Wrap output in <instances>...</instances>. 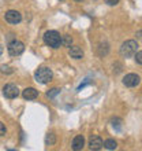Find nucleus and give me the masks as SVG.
<instances>
[{
    "label": "nucleus",
    "instance_id": "1",
    "mask_svg": "<svg viewBox=\"0 0 142 151\" xmlns=\"http://www.w3.org/2000/svg\"><path fill=\"white\" fill-rule=\"evenodd\" d=\"M137 50H138V43L135 40H126L120 45V55L123 58H131L137 54Z\"/></svg>",
    "mask_w": 142,
    "mask_h": 151
},
{
    "label": "nucleus",
    "instance_id": "2",
    "mask_svg": "<svg viewBox=\"0 0 142 151\" xmlns=\"http://www.w3.org/2000/svg\"><path fill=\"white\" fill-rule=\"evenodd\" d=\"M44 43L47 44L48 47L52 48H59L62 45V36L59 32L56 30H48L44 35Z\"/></svg>",
    "mask_w": 142,
    "mask_h": 151
},
{
    "label": "nucleus",
    "instance_id": "3",
    "mask_svg": "<svg viewBox=\"0 0 142 151\" xmlns=\"http://www.w3.org/2000/svg\"><path fill=\"white\" fill-rule=\"evenodd\" d=\"M52 77H53L52 70L49 68H45V66L38 68L37 70H36V73H34L36 81L40 83V84H48L49 81H52Z\"/></svg>",
    "mask_w": 142,
    "mask_h": 151
},
{
    "label": "nucleus",
    "instance_id": "4",
    "mask_svg": "<svg viewBox=\"0 0 142 151\" xmlns=\"http://www.w3.org/2000/svg\"><path fill=\"white\" fill-rule=\"evenodd\" d=\"M7 51L11 56H19L25 51V44L19 40H12L7 45Z\"/></svg>",
    "mask_w": 142,
    "mask_h": 151
},
{
    "label": "nucleus",
    "instance_id": "5",
    "mask_svg": "<svg viewBox=\"0 0 142 151\" xmlns=\"http://www.w3.org/2000/svg\"><path fill=\"white\" fill-rule=\"evenodd\" d=\"M122 83H123V85H124V87L134 88V87H137V85H139L141 78H139V76L135 74V73H129V74H126L124 77H123Z\"/></svg>",
    "mask_w": 142,
    "mask_h": 151
},
{
    "label": "nucleus",
    "instance_id": "6",
    "mask_svg": "<svg viewBox=\"0 0 142 151\" xmlns=\"http://www.w3.org/2000/svg\"><path fill=\"white\" fill-rule=\"evenodd\" d=\"M3 95L7 98V99H15L19 95V89L16 85L14 84H6L3 87Z\"/></svg>",
    "mask_w": 142,
    "mask_h": 151
},
{
    "label": "nucleus",
    "instance_id": "7",
    "mask_svg": "<svg viewBox=\"0 0 142 151\" xmlns=\"http://www.w3.org/2000/svg\"><path fill=\"white\" fill-rule=\"evenodd\" d=\"M4 18H6V21H7L10 25H16L22 21L21 12L16 11V10H8V11L4 14Z\"/></svg>",
    "mask_w": 142,
    "mask_h": 151
},
{
    "label": "nucleus",
    "instance_id": "8",
    "mask_svg": "<svg viewBox=\"0 0 142 151\" xmlns=\"http://www.w3.org/2000/svg\"><path fill=\"white\" fill-rule=\"evenodd\" d=\"M22 96H23V99H26V100H34L38 98V91L33 87L25 88L23 91H22Z\"/></svg>",
    "mask_w": 142,
    "mask_h": 151
},
{
    "label": "nucleus",
    "instance_id": "9",
    "mask_svg": "<svg viewBox=\"0 0 142 151\" xmlns=\"http://www.w3.org/2000/svg\"><path fill=\"white\" fill-rule=\"evenodd\" d=\"M89 147H90V150H101V148L104 147V142L103 139L100 137V136H93V137H90V140H89Z\"/></svg>",
    "mask_w": 142,
    "mask_h": 151
},
{
    "label": "nucleus",
    "instance_id": "10",
    "mask_svg": "<svg viewBox=\"0 0 142 151\" xmlns=\"http://www.w3.org/2000/svg\"><path fill=\"white\" fill-rule=\"evenodd\" d=\"M68 54L74 59H82L83 58V50L78 45H71L70 50H68Z\"/></svg>",
    "mask_w": 142,
    "mask_h": 151
},
{
    "label": "nucleus",
    "instance_id": "11",
    "mask_svg": "<svg viewBox=\"0 0 142 151\" xmlns=\"http://www.w3.org/2000/svg\"><path fill=\"white\" fill-rule=\"evenodd\" d=\"M83 146H85V137H83L82 135L75 136L74 139H72V144H71L72 150L79 151V150H82L83 148Z\"/></svg>",
    "mask_w": 142,
    "mask_h": 151
},
{
    "label": "nucleus",
    "instance_id": "12",
    "mask_svg": "<svg viewBox=\"0 0 142 151\" xmlns=\"http://www.w3.org/2000/svg\"><path fill=\"white\" fill-rule=\"evenodd\" d=\"M104 147H105L107 150H115V148L118 147V143H116L114 139H107L105 142H104Z\"/></svg>",
    "mask_w": 142,
    "mask_h": 151
},
{
    "label": "nucleus",
    "instance_id": "13",
    "mask_svg": "<svg viewBox=\"0 0 142 151\" xmlns=\"http://www.w3.org/2000/svg\"><path fill=\"white\" fill-rule=\"evenodd\" d=\"M62 44H63L64 47H71V44H72V37L70 36V35H64V36H62Z\"/></svg>",
    "mask_w": 142,
    "mask_h": 151
},
{
    "label": "nucleus",
    "instance_id": "14",
    "mask_svg": "<svg viewBox=\"0 0 142 151\" xmlns=\"http://www.w3.org/2000/svg\"><path fill=\"white\" fill-rule=\"evenodd\" d=\"M55 142H56L55 135H53V133H48L47 137H45V144H47V146H53Z\"/></svg>",
    "mask_w": 142,
    "mask_h": 151
},
{
    "label": "nucleus",
    "instance_id": "15",
    "mask_svg": "<svg viewBox=\"0 0 142 151\" xmlns=\"http://www.w3.org/2000/svg\"><path fill=\"white\" fill-rule=\"evenodd\" d=\"M111 122H112V127H114L116 131H120V129H122V119L120 118H112Z\"/></svg>",
    "mask_w": 142,
    "mask_h": 151
},
{
    "label": "nucleus",
    "instance_id": "16",
    "mask_svg": "<svg viewBox=\"0 0 142 151\" xmlns=\"http://www.w3.org/2000/svg\"><path fill=\"white\" fill-rule=\"evenodd\" d=\"M60 93V89L59 88H52V89H49V91L47 92V96L49 98V99H53L56 95H59Z\"/></svg>",
    "mask_w": 142,
    "mask_h": 151
},
{
    "label": "nucleus",
    "instance_id": "17",
    "mask_svg": "<svg viewBox=\"0 0 142 151\" xmlns=\"http://www.w3.org/2000/svg\"><path fill=\"white\" fill-rule=\"evenodd\" d=\"M0 72L3 73V74H12V73H14V69L7 66V65H1V66H0Z\"/></svg>",
    "mask_w": 142,
    "mask_h": 151
},
{
    "label": "nucleus",
    "instance_id": "18",
    "mask_svg": "<svg viewBox=\"0 0 142 151\" xmlns=\"http://www.w3.org/2000/svg\"><path fill=\"white\" fill-rule=\"evenodd\" d=\"M134 56H135V62L138 65H142V51H138Z\"/></svg>",
    "mask_w": 142,
    "mask_h": 151
},
{
    "label": "nucleus",
    "instance_id": "19",
    "mask_svg": "<svg viewBox=\"0 0 142 151\" xmlns=\"http://www.w3.org/2000/svg\"><path fill=\"white\" fill-rule=\"evenodd\" d=\"M6 127H4V124L1 122V121H0V136H4L6 135Z\"/></svg>",
    "mask_w": 142,
    "mask_h": 151
},
{
    "label": "nucleus",
    "instance_id": "20",
    "mask_svg": "<svg viewBox=\"0 0 142 151\" xmlns=\"http://www.w3.org/2000/svg\"><path fill=\"white\" fill-rule=\"evenodd\" d=\"M104 1H105L108 6H116V4H118L120 0H104Z\"/></svg>",
    "mask_w": 142,
    "mask_h": 151
},
{
    "label": "nucleus",
    "instance_id": "21",
    "mask_svg": "<svg viewBox=\"0 0 142 151\" xmlns=\"http://www.w3.org/2000/svg\"><path fill=\"white\" fill-rule=\"evenodd\" d=\"M1 54H3V45L0 44V56H1Z\"/></svg>",
    "mask_w": 142,
    "mask_h": 151
},
{
    "label": "nucleus",
    "instance_id": "22",
    "mask_svg": "<svg viewBox=\"0 0 142 151\" xmlns=\"http://www.w3.org/2000/svg\"><path fill=\"white\" fill-rule=\"evenodd\" d=\"M75 1H82V0H75Z\"/></svg>",
    "mask_w": 142,
    "mask_h": 151
}]
</instances>
